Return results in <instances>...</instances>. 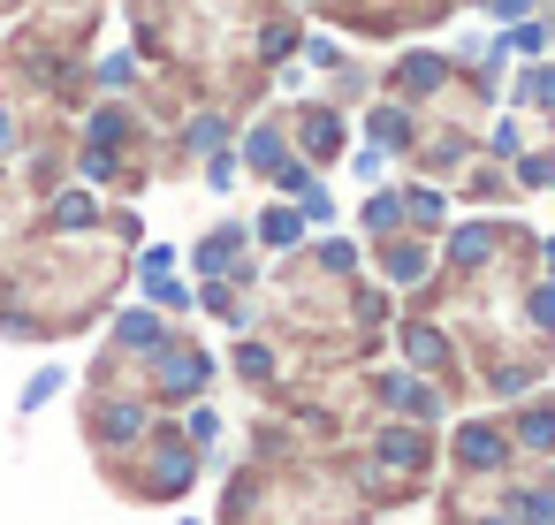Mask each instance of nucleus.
I'll list each match as a JSON object with an SVG mask.
<instances>
[{
  "label": "nucleus",
  "instance_id": "f257e3e1",
  "mask_svg": "<svg viewBox=\"0 0 555 525\" xmlns=\"http://www.w3.org/2000/svg\"><path fill=\"white\" fill-rule=\"evenodd\" d=\"M122 9L138 62L176 100H206V115L259 107L305 39L289 0H122Z\"/></svg>",
  "mask_w": 555,
  "mask_h": 525
},
{
  "label": "nucleus",
  "instance_id": "f03ea898",
  "mask_svg": "<svg viewBox=\"0 0 555 525\" xmlns=\"http://www.w3.org/2000/svg\"><path fill=\"white\" fill-rule=\"evenodd\" d=\"M107 0H0V69L31 77L62 107H92V39Z\"/></svg>",
  "mask_w": 555,
  "mask_h": 525
},
{
  "label": "nucleus",
  "instance_id": "7ed1b4c3",
  "mask_svg": "<svg viewBox=\"0 0 555 525\" xmlns=\"http://www.w3.org/2000/svg\"><path fill=\"white\" fill-rule=\"evenodd\" d=\"M297 16H320L327 31L343 39H365V47H388V39H426L441 31L464 0H289Z\"/></svg>",
  "mask_w": 555,
  "mask_h": 525
},
{
  "label": "nucleus",
  "instance_id": "20e7f679",
  "mask_svg": "<svg viewBox=\"0 0 555 525\" xmlns=\"http://www.w3.org/2000/svg\"><path fill=\"white\" fill-rule=\"evenodd\" d=\"M509 464H525V457L509 449L502 411H494V419H464V426L449 434V479H494V472H509Z\"/></svg>",
  "mask_w": 555,
  "mask_h": 525
},
{
  "label": "nucleus",
  "instance_id": "39448f33",
  "mask_svg": "<svg viewBox=\"0 0 555 525\" xmlns=\"http://www.w3.org/2000/svg\"><path fill=\"white\" fill-rule=\"evenodd\" d=\"M282 130L297 138L289 153L320 176L327 161H343V145H350V123H343V107L335 100H305V107H282Z\"/></svg>",
  "mask_w": 555,
  "mask_h": 525
},
{
  "label": "nucleus",
  "instance_id": "423d86ee",
  "mask_svg": "<svg viewBox=\"0 0 555 525\" xmlns=\"http://www.w3.org/2000/svg\"><path fill=\"white\" fill-rule=\"evenodd\" d=\"M373 259H380V274L396 290H426L434 282V244L426 236H388V244H373Z\"/></svg>",
  "mask_w": 555,
  "mask_h": 525
},
{
  "label": "nucleus",
  "instance_id": "0eeeda50",
  "mask_svg": "<svg viewBox=\"0 0 555 525\" xmlns=\"http://www.w3.org/2000/svg\"><path fill=\"white\" fill-rule=\"evenodd\" d=\"M396 199H403V229H411V236H426V244H441V221H449V191H434V183H403Z\"/></svg>",
  "mask_w": 555,
  "mask_h": 525
},
{
  "label": "nucleus",
  "instance_id": "6e6552de",
  "mask_svg": "<svg viewBox=\"0 0 555 525\" xmlns=\"http://www.w3.org/2000/svg\"><path fill=\"white\" fill-rule=\"evenodd\" d=\"M509 100H517V115H532V123L555 138V62H532V69L517 77V92H509Z\"/></svg>",
  "mask_w": 555,
  "mask_h": 525
},
{
  "label": "nucleus",
  "instance_id": "1a4fd4ad",
  "mask_svg": "<svg viewBox=\"0 0 555 525\" xmlns=\"http://www.w3.org/2000/svg\"><path fill=\"white\" fill-rule=\"evenodd\" d=\"M365 236H373V244L411 236V229H403V199H396V191H373V199H365Z\"/></svg>",
  "mask_w": 555,
  "mask_h": 525
},
{
  "label": "nucleus",
  "instance_id": "9d476101",
  "mask_svg": "<svg viewBox=\"0 0 555 525\" xmlns=\"http://www.w3.org/2000/svg\"><path fill=\"white\" fill-rule=\"evenodd\" d=\"M251 236H259V244H274V252H289V244H297V214H289V206H267Z\"/></svg>",
  "mask_w": 555,
  "mask_h": 525
},
{
  "label": "nucleus",
  "instance_id": "9b49d317",
  "mask_svg": "<svg viewBox=\"0 0 555 525\" xmlns=\"http://www.w3.org/2000/svg\"><path fill=\"white\" fill-rule=\"evenodd\" d=\"M464 9H509V0H464Z\"/></svg>",
  "mask_w": 555,
  "mask_h": 525
}]
</instances>
